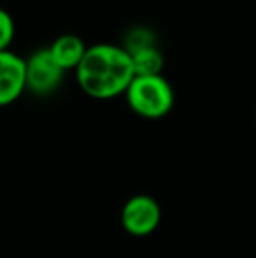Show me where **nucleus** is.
<instances>
[{
	"instance_id": "f257e3e1",
	"label": "nucleus",
	"mask_w": 256,
	"mask_h": 258,
	"mask_svg": "<svg viewBox=\"0 0 256 258\" xmlns=\"http://www.w3.org/2000/svg\"><path fill=\"white\" fill-rule=\"evenodd\" d=\"M74 74L84 95L95 100H111L125 95L135 78V69L123 46L100 42L88 46Z\"/></svg>"
},
{
	"instance_id": "f03ea898",
	"label": "nucleus",
	"mask_w": 256,
	"mask_h": 258,
	"mask_svg": "<svg viewBox=\"0 0 256 258\" xmlns=\"http://www.w3.org/2000/svg\"><path fill=\"white\" fill-rule=\"evenodd\" d=\"M128 107L146 119L165 118L176 102L174 88L163 74L135 76L125 92Z\"/></svg>"
},
{
	"instance_id": "7ed1b4c3",
	"label": "nucleus",
	"mask_w": 256,
	"mask_h": 258,
	"mask_svg": "<svg viewBox=\"0 0 256 258\" xmlns=\"http://www.w3.org/2000/svg\"><path fill=\"white\" fill-rule=\"evenodd\" d=\"M121 227L133 237L151 235L161 221V207L151 195L139 194L130 197L121 209Z\"/></svg>"
},
{
	"instance_id": "20e7f679",
	"label": "nucleus",
	"mask_w": 256,
	"mask_h": 258,
	"mask_svg": "<svg viewBox=\"0 0 256 258\" xmlns=\"http://www.w3.org/2000/svg\"><path fill=\"white\" fill-rule=\"evenodd\" d=\"M27 69V90L34 95H51L62 85L65 72L56 65L48 48L35 49L30 56L25 58Z\"/></svg>"
},
{
	"instance_id": "39448f33",
	"label": "nucleus",
	"mask_w": 256,
	"mask_h": 258,
	"mask_svg": "<svg viewBox=\"0 0 256 258\" xmlns=\"http://www.w3.org/2000/svg\"><path fill=\"white\" fill-rule=\"evenodd\" d=\"M27 90L25 58L11 49L0 51V107L14 104Z\"/></svg>"
},
{
	"instance_id": "423d86ee",
	"label": "nucleus",
	"mask_w": 256,
	"mask_h": 258,
	"mask_svg": "<svg viewBox=\"0 0 256 258\" xmlns=\"http://www.w3.org/2000/svg\"><path fill=\"white\" fill-rule=\"evenodd\" d=\"M49 54L53 56V60L56 61L60 69L67 74L68 71H74L79 67L81 60L84 58L88 46L84 44L79 35L75 34H63L60 37H56L49 46Z\"/></svg>"
},
{
	"instance_id": "0eeeda50",
	"label": "nucleus",
	"mask_w": 256,
	"mask_h": 258,
	"mask_svg": "<svg viewBox=\"0 0 256 258\" xmlns=\"http://www.w3.org/2000/svg\"><path fill=\"white\" fill-rule=\"evenodd\" d=\"M133 61V69H135V76H154L161 74L163 69V54L156 46H149V48L137 49V51L130 53Z\"/></svg>"
},
{
	"instance_id": "6e6552de",
	"label": "nucleus",
	"mask_w": 256,
	"mask_h": 258,
	"mask_svg": "<svg viewBox=\"0 0 256 258\" xmlns=\"http://www.w3.org/2000/svg\"><path fill=\"white\" fill-rule=\"evenodd\" d=\"M14 35H16V25L13 16L9 14V11L0 7V51L9 49Z\"/></svg>"
},
{
	"instance_id": "1a4fd4ad",
	"label": "nucleus",
	"mask_w": 256,
	"mask_h": 258,
	"mask_svg": "<svg viewBox=\"0 0 256 258\" xmlns=\"http://www.w3.org/2000/svg\"><path fill=\"white\" fill-rule=\"evenodd\" d=\"M149 46H156L153 41V35H151L149 30L146 28H135L128 34L127 37V46H123L128 53L137 51V49H142V48H149Z\"/></svg>"
},
{
	"instance_id": "9d476101",
	"label": "nucleus",
	"mask_w": 256,
	"mask_h": 258,
	"mask_svg": "<svg viewBox=\"0 0 256 258\" xmlns=\"http://www.w3.org/2000/svg\"><path fill=\"white\" fill-rule=\"evenodd\" d=\"M254 116H256V112H254Z\"/></svg>"
}]
</instances>
